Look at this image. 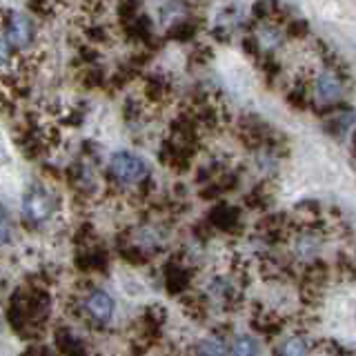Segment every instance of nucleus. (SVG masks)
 Listing matches in <instances>:
<instances>
[{
  "label": "nucleus",
  "instance_id": "1",
  "mask_svg": "<svg viewBox=\"0 0 356 356\" xmlns=\"http://www.w3.org/2000/svg\"><path fill=\"white\" fill-rule=\"evenodd\" d=\"M348 83H350V72L348 70H332V67H323L309 78V89H312V109L314 114L325 118L334 109H339L348 94Z\"/></svg>",
  "mask_w": 356,
  "mask_h": 356
},
{
  "label": "nucleus",
  "instance_id": "2",
  "mask_svg": "<svg viewBox=\"0 0 356 356\" xmlns=\"http://www.w3.org/2000/svg\"><path fill=\"white\" fill-rule=\"evenodd\" d=\"M51 298L40 287H31L29 292H18L11 298L9 321L20 337H33L36 330L42 325V321L49 314Z\"/></svg>",
  "mask_w": 356,
  "mask_h": 356
},
{
  "label": "nucleus",
  "instance_id": "3",
  "mask_svg": "<svg viewBox=\"0 0 356 356\" xmlns=\"http://www.w3.org/2000/svg\"><path fill=\"white\" fill-rule=\"evenodd\" d=\"M107 176L116 187H138L149 178V165L136 152L120 149L109 156Z\"/></svg>",
  "mask_w": 356,
  "mask_h": 356
},
{
  "label": "nucleus",
  "instance_id": "4",
  "mask_svg": "<svg viewBox=\"0 0 356 356\" xmlns=\"http://www.w3.org/2000/svg\"><path fill=\"white\" fill-rule=\"evenodd\" d=\"M56 207H58V200H56L51 189L42 183H33L22 194L20 214L29 227H40L56 214Z\"/></svg>",
  "mask_w": 356,
  "mask_h": 356
},
{
  "label": "nucleus",
  "instance_id": "5",
  "mask_svg": "<svg viewBox=\"0 0 356 356\" xmlns=\"http://www.w3.org/2000/svg\"><path fill=\"white\" fill-rule=\"evenodd\" d=\"M3 36L11 44V49L27 51L36 38V22L25 11H9L3 20Z\"/></svg>",
  "mask_w": 356,
  "mask_h": 356
},
{
  "label": "nucleus",
  "instance_id": "6",
  "mask_svg": "<svg viewBox=\"0 0 356 356\" xmlns=\"http://www.w3.org/2000/svg\"><path fill=\"white\" fill-rule=\"evenodd\" d=\"M81 309L89 321L96 323V325H107V323L114 318L116 303L107 289L96 287V289H89L87 296L81 300Z\"/></svg>",
  "mask_w": 356,
  "mask_h": 356
},
{
  "label": "nucleus",
  "instance_id": "7",
  "mask_svg": "<svg viewBox=\"0 0 356 356\" xmlns=\"http://www.w3.org/2000/svg\"><path fill=\"white\" fill-rule=\"evenodd\" d=\"M252 38L256 40V44H259V49L263 54H267V51H274L281 47L287 36H285L283 25L278 20H256Z\"/></svg>",
  "mask_w": 356,
  "mask_h": 356
},
{
  "label": "nucleus",
  "instance_id": "8",
  "mask_svg": "<svg viewBox=\"0 0 356 356\" xmlns=\"http://www.w3.org/2000/svg\"><path fill=\"white\" fill-rule=\"evenodd\" d=\"M321 227L303 225L294 234V256L298 261L309 263L316 259V254L321 250Z\"/></svg>",
  "mask_w": 356,
  "mask_h": 356
},
{
  "label": "nucleus",
  "instance_id": "9",
  "mask_svg": "<svg viewBox=\"0 0 356 356\" xmlns=\"http://www.w3.org/2000/svg\"><path fill=\"white\" fill-rule=\"evenodd\" d=\"M354 122H356V111L343 103L339 109H334L330 116L323 118V127H325L330 136L341 140V138H345V134L352 129Z\"/></svg>",
  "mask_w": 356,
  "mask_h": 356
},
{
  "label": "nucleus",
  "instance_id": "10",
  "mask_svg": "<svg viewBox=\"0 0 356 356\" xmlns=\"http://www.w3.org/2000/svg\"><path fill=\"white\" fill-rule=\"evenodd\" d=\"M209 222L220 232H234L241 222V211L232 205L220 203L209 211Z\"/></svg>",
  "mask_w": 356,
  "mask_h": 356
},
{
  "label": "nucleus",
  "instance_id": "11",
  "mask_svg": "<svg viewBox=\"0 0 356 356\" xmlns=\"http://www.w3.org/2000/svg\"><path fill=\"white\" fill-rule=\"evenodd\" d=\"M56 345H58V350L65 356H89L85 343L78 337H74L70 330H58V332H56Z\"/></svg>",
  "mask_w": 356,
  "mask_h": 356
},
{
  "label": "nucleus",
  "instance_id": "12",
  "mask_svg": "<svg viewBox=\"0 0 356 356\" xmlns=\"http://www.w3.org/2000/svg\"><path fill=\"white\" fill-rule=\"evenodd\" d=\"M165 283H167V287H170L172 294H181L189 287V283H192V274H189V270H185V267H181V265H172L165 274Z\"/></svg>",
  "mask_w": 356,
  "mask_h": 356
},
{
  "label": "nucleus",
  "instance_id": "13",
  "mask_svg": "<svg viewBox=\"0 0 356 356\" xmlns=\"http://www.w3.org/2000/svg\"><path fill=\"white\" fill-rule=\"evenodd\" d=\"M287 103L294 109H307L312 105V89L309 81H296L287 89Z\"/></svg>",
  "mask_w": 356,
  "mask_h": 356
},
{
  "label": "nucleus",
  "instance_id": "14",
  "mask_svg": "<svg viewBox=\"0 0 356 356\" xmlns=\"http://www.w3.org/2000/svg\"><path fill=\"white\" fill-rule=\"evenodd\" d=\"M196 356H227V345L220 337H207L198 341Z\"/></svg>",
  "mask_w": 356,
  "mask_h": 356
},
{
  "label": "nucleus",
  "instance_id": "15",
  "mask_svg": "<svg viewBox=\"0 0 356 356\" xmlns=\"http://www.w3.org/2000/svg\"><path fill=\"white\" fill-rule=\"evenodd\" d=\"M307 352H309V341L305 337H292L278 348L276 356H307Z\"/></svg>",
  "mask_w": 356,
  "mask_h": 356
},
{
  "label": "nucleus",
  "instance_id": "16",
  "mask_svg": "<svg viewBox=\"0 0 356 356\" xmlns=\"http://www.w3.org/2000/svg\"><path fill=\"white\" fill-rule=\"evenodd\" d=\"M229 356H259V343H256L252 337L241 334V337L232 341Z\"/></svg>",
  "mask_w": 356,
  "mask_h": 356
},
{
  "label": "nucleus",
  "instance_id": "17",
  "mask_svg": "<svg viewBox=\"0 0 356 356\" xmlns=\"http://www.w3.org/2000/svg\"><path fill=\"white\" fill-rule=\"evenodd\" d=\"M252 14L256 20H274L276 14H281V3L278 0H256Z\"/></svg>",
  "mask_w": 356,
  "mask_h": 356
},
{
  "label": "nucleus",
  "instance_id": "18",
  "mask_svg": "<svg viewBox=\"0 0 356 356\" xmlns=\"http://www.w3.org/2000/svg\"><path fill=\"white\" fill-rule=\"evenodd\" d=\"M283 29H285L287 38H296L298 40V38H305L309 33V22L305 18H289Z\"/></svg>",
  "mask_w": 356,
  "mask_h": 356
},
{
  "label": "nucleus",
  "instance_id": "19",
  "mask_svg": "<svg viewBox=\"0 0 356 356\" xmlns=\"http://www.w3.org/2000/svg\"><path fill=\"white\" fill-rule=\"evenodd\" d=\"M270 200H272V196H270V192H265V187H256L252 194H248L245 203L254 209H265L267 205H270Z\"/></svg>",
  "mask_w": 356,
  "mask_h": 356
},
{
  "label": "nucleus",
  "instance_id": "20",
  "mask_svg": "<svg viewBox=\"0 0 356 356\" xmlns=\"http://www.w3.org/2000/svg\"><path fill=\"white\" fill-rule=\"evenodd\" d=\"M9 65H14V49H11V44L3 36V31H0V70Z\"/></svg>",
  "mask_w": 356,
  "mask_h": 356
},
{
  "label": "nucleus",
  "instance_id": "21",
  "mask_svg": "<svg viewBox=\"0 0 356 356\" xmlns=\"http://www.w3.org/2000/svg\"><path fill=\"white\" fill-rule=\"evenodd\" d=\"M9 241H11V222L5 211H0V248H5Z\"/></svg>",
  "mask_w": 356,
  "mask_h": 356
},
{
  "label": "nucleus",
  "instance_id": "22",
  "mask_svg": "<svg viewBox=\"0 0 356 356\" xmlns=\"http://www.w3.org/2000/svg\"><path fill=\"white\" fill-rule=\"evenodd\" d=\"M354 154H356V129H354Z\"/></svg>",
  "mask_w": 356,
  "mask_h": 356
}]
</instances>
